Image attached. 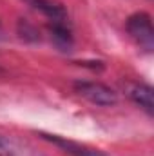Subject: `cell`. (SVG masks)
<instances>
[{"label": "cell", "instance_id": "obj_2", "mask_svg": "<svg viewBox=\"0 0 154 156\" xmlns=\"http://www.w3.org/2000/svg\"><path fill=\"white\" fill-rule=\"evenodd\" d=\"M75 91L82 98L89 100L91 104L94 105H100V107H111L118 102V94L114 91L105 85V83H100V82H89V80H76L73 83Z\"/></svg>", "mask_w": 154, "mask_h": 156}, {"label": "cell", "instance_id": "obj_9", "mask_svg": "<svg viewBox=\"0 0 154 156\" xmlns=\"http://www.w3.org/2000/svg\"><path fill=\"white\" fill-rule=\"evenodd\" d=\"M0 31H2V29H0Z\"/></svg>", "mask_w": 154, "mask_h": 156}, {"label": "cell", "instance_id": "obj_1", "mask_svg": "<svg viewBox=\"0 0 154 156\" xmlns=\"http://www.w3.org/2000/svg\"><path fill=\"white\" fill-rule=\"evenodd\" d=\"M125 29L129 37L138 44L140 49L145 53H152L154 49V27H152V18L145 11H138L131 15L125 22Z\"/></svg>", "mask_w": 154, "mask_h": 156}, {"label": "cell", "instance_id": "obj_5", "mask_svg": "<svg viewBox=\"0 0 154 156\" xmlns=\"http://www.w3.org/2000/svg\"><path fill=\"white\" fill-rule=\"evenodd\" d=\"M47 31H49V37L53 40V44L60 51H71V47L75 44L71 22H49Z\"/></svg>", "mask_w": 154, "mask_h": 156}, {"label": "cell", "instance_id": "obj_3", "mask_svg": "<svg viewBox=\"0 0 154 156\" xmlns=\"http://www.w3.org/2000/svg\"><path fill=\"white\" fill-rule=\"evenodd\" d=\"M38 134L44 140H47L49 144L60 147L64 153H67V154H71V156H103V153H100V151H96V149L85 147V145H82V144H76V142L67 140V138L58 136V134H47V133H38Z\"/></svg>", "mask_w": 154, "mask_h": 156}, {"label": "cell", "instance_id": "obj_8", "mask_svg": "<svg viewBox=\"0 0 154 156\" xmlns=\"http://www.w3.org/2000/svg\"><path fill=\"white\" fill-rule=\"evenodd\" d=\"M16 31H18L20 38L27 40V42H38L40 40L38 29H37L29 20H26V18H20V20H18V24H16Z\"/></svg>", "mask_w": 154, "mask_h": 156}, {"label": "cell", "instance_id": "obj_6", "mask_svg": "<svg viewBox=\"0 0 154 156\" xmlns=\"http://www.w3.org/2000/svg\"><path fill=\"white\" fill-rule=\"evenodd\" d=\"M129 98L136 105H140L149 116L154 115V89L149 83H143V82L132 83L129 87Z\"/></svg>", "mask_w": 154, "mask_h": 156}, {"label": "cell", "instance_id": "obj_7", "mask_svg": "<svg viewBox=\"0 0 154 156\" xmlns=\"http://www.w3.org/2000/svg\"><path fill=\"white\" fill-rule=\"evenodd\" d=\"M29 153L9 136L0 134V156H27Z\"/></svg>", "mask_w": 154, "mask_h": 156}, {"label": "cell", "instance_id": "obj_4", "mask_svg": "<svg viewBox=\"0 0 154 156\" xmlns=\"http://www.w3.org/2000/svg\"><path fill=\"white\" fill-rule=\"evenodd\" d=\"M35 11L42 13L49 22H69V13L60 2L54 0H24Z\"/></svg>", "mask_w": 154, "mask_h": 156}]
</instances>
